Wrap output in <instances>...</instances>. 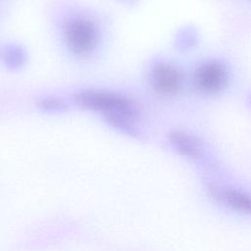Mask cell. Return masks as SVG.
<instances>
[{
  "instance_id": "6da1fadb",
  "label": "cell",
  "mask_w": 251,
  "mask_h": 251,
  "mask_svg": "<svg viewBox=\"0 0 251 251\" xmlns=\"http://www.w3.org/2000/svg\"><path fill=\"white\" fill-rule=\"evenodd\" d=\"M73 100L81 109L100 113L110 126L123 133L137 136L140 112L136 103L126 96L111 91L87 89L74 94Z\"/></svg>"
},
{
  "instance_id": "7a4b0ae2",
  "label": "cell",
  "mask_w": 251,
  "mask_h": 251,
  "mask_svg": "<svg viewBox=\"0 0 251 251\" xmlns=\"http://www.w3.org/2000/svg\"><path fill=\"white\" fill-rule=\"evenodd\" d=\"M63 37L68 49L75 56H89L99 43V31L95 24L82 17H75L66 22Z\"/></svg>"
},
{
  "instance_id": "3957f363",
  "label": "cell",
  "mask_w": 251,
  "mask_h": 251,
  "mask_svg": "<svg viewBox=\"0 0 251 251\" xmlns=\"http://www.w3.org/2000/svg\"><path fill=\"white\" fill-rule=\"evenodd\" d=\"M193 80L196 88L202 93L216 94L226 87L229 81V71L220 60H206L195 69Z\"/></svg>"
},
{
  "instance_id": "277c9868",
  "label": "cell",
  "mask_w": 251,
  "mask_h": 251,
  "mask_svg": "<svg viewBox=\"0 0 251 251\" xmlns=\"http://www.w3.org/2000/svg\"><path fill=\"white\" fill-rule=\"evenodd\" d=\"M149 79L156 93L171 97L181 89L183 75L176 65L167 61H156L150 69Z\"/></svg>"
},
{
  "instance_id": "5b68a950",
  "label": "cell",
  "mask_w": 251,
  "mask_h": 251,
  "mask_svg": "<svg viewBox=\"0 0 251 251\" xmlns=\"http://www.w3.org/2000/svg\"><path fill=\"white\" fill-rule=\"evenodd\" d=\"M211 195L235 211L251 215V196L236 189H222L211 186Z\"/></svg>"
},
{
  "instance_id": "8992f818",
  "label": "cell",
  "mask_w": 251,
  "mask_h": 251,
  "mask_svg": "<svg viewBox=\"0 0 251 251\" xmlns=\"http://www.w3.org/2000/svg\"><path fill=\"white\" fill-rule=\"evenodd\" d=\"M168 138L173 147L180 155L196 158L201 156L203 148L198 138L183 130H172Z\"/></svg>"
},
{
  "instance_id": "52a82bcc",
  "label": "cell",
  "mask_w": 251,
  "mask_h": 251,
  "mask_svg": "<svg viewBox=\"0 0 251 251\" xmlns=\"http://www.w3.org/2000/svg\"><path fill=\"white\" fill-rule=\"evenodd\" d=\"M0 57L10 68H19L25 61V52L18 46H8L0 51Z\"/></svg>"
},
{
  "instance_id": "ba28073f",
  "label": "cell",
  "mask_w": 251,
  "mask_h": 251,
  "mask_svg": "<svg viewBox=\"0 0 251 251\" xmlns=\"http://www.w3.org/2000/svg\"><path fill=\"white\" fill-rule=\"evenodd\" d=\"M37 107L44 112L53 113V112L65 111L68 108V105L60 97L47 96V97H44V98H41L38 100Z\"/></svg>"
}]
</instances>
